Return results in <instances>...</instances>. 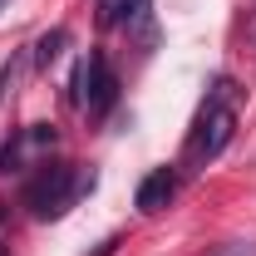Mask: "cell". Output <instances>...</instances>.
<instances>
[{
  "instance_id": "cell-9",
  "label": "cell",
  "mask_w": 256,
  "mask_h": 256,
  "mask_svg": "<svg viewBox=\"0 0 256 256\" xmlns=\"http://www.w3.org/2000/svg\"><path fill=\"white\" fill-rule=\"evenodd\" d=\"M0 256H10V246H0Z\"/></svg>"
},
{
  "instance_id": "cell-7",
  "label": "cell",
  "mask_w": 256,
  "mask_h": 256,
  "mask_svg": "<svg viewBox=\"0 0 256 256\" xmlns=\"http://www.w3.org/2000/svg\"><path fill=\"white\" fill-rule=\"evenodd\" d=\"M212 256H256V242H226V246H217Z\"/></svg>"
},
{
  "instance_id": "cell-2",
  "label": "cell",
  "mask_w": 256,
  "mask_h": 256,
  "mask_svg": "<svg viewBox=\"0 0 256 256\" xmlns=\"http://www.w3.org/2000/svg\"><path fill=\"white\" fill-rule=\"evenodd\" d=\"M89 188H94V172L69 168V162H50L30 188H25V202L34 207V217H64Z\"/></svg>"
},
{
  "instance_id": "cell-8",
  "label": "cell",
  "mask_w": 256,
  "mask_h": 256,
  "mask_svg": "<svg viewBox=\"0 0 256 256\" xmlns=\"http://www.w3.org/2000/svg\"><path fill=\"white\" fill-rule=\"evenodd\" d=\"M5 217H10V207H5V202H0V226H5Z\"/></svg>"
},
{
  "instance_id": "cell-6",
  "label": "cell",
  "mask_w": 256,
  "mask_h": 256,
  "mask_svg": "<svg viewBox=\"0 0 256 256\" xmlns=\"http://www.w3.org/2000/svg\"><path fill=\"white\" fill-rule=\"evenodd\" d=\"M64 44H69V34H64V30H50V34H40V44H34V60H40L44 69H50V64L60 60V50H64Z\"/></svg>"
},
{
  "instance_id": "cell-3",
  "label": "cell",
  "mask_w": 256,
  "mask_h": 256,
  "mask_svg": "<svg viewBox=\"0 0 256 256\" xmlns=\"http://www.w3.org/2000/svg\"><path fill=\"white\" fill-rule=\"evenodd\" d=\"M74 89H79V108H84L89 118H104V114L118 104V74H114V64H108L104 50H89V54H84Z\"/></svg>"
},
{
  "instance_id": "cell-1",
  "label": "cell",
  "mask_w": 256,
  "mask_h": 256,
  "mask_svg": "<svg viewBox=\"0 0 256 256\" xmlns=\"http://www.w3.org/2000/svg\"><path fill=\"white\" fill-rule=\"evenodd\" d=\"M232 133H236V84L217 79L197 108V124L188 133V148H182V168H207L232 143Z\"/></svg>"
},
{
  "instance_id": "cell-4",
  "label": "cell",
  "mask_w": 256,
  "mask_h": 256,
  "mask_svg": "<svg viewBox=\"0 0 256 256\" xmlns=\"http://www.w3.org/2000/svg\"><path fill=\"white\" fill-rule=\"evenodd\" d=\"M172 197H178V172H172V168H153V172L138 182V212H143V217H158Z\"/></svg>"
},
{
  "instance_id": "cell-5",
  "label": "cell",
  "mask_w": 256,
  "mask_h": 256,
  "mask_svg": "<svg viewBox=\"0 0 256 256\" xmlns=\"http://www.w3.org/2000/svg\"><path fill=\"white\" fill-rule=\"evenodd\" d=\"M148 15V0H98V20L108 25V30H118V25H138Z\"/></svg>"
},
{
  "instance_id": "cell-10",
  "label": "cell",
  "mask_w": 256,
  "mask_h": 256,
  "mask_svg": "<svg viewBox=\"0 0 256 256\" xmlns=\"http://www.w3.org/2000/svg\"><path fill=\"white\" fill-rule=\"evenodd\" d=\"M5 5H10V0H0V10H5Z\"/></svg>"
}]
</instances>
